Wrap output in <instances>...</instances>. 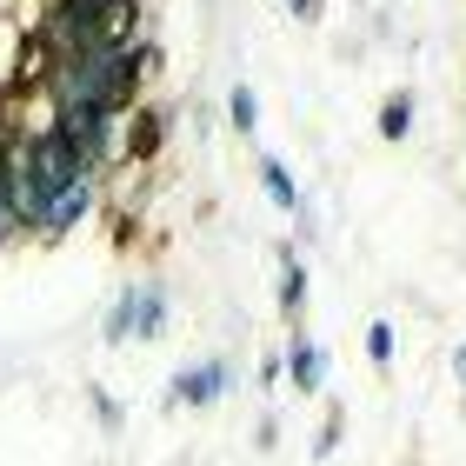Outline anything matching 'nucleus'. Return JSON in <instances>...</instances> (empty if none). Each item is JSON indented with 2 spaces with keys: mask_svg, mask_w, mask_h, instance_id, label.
I'll use <instances>...</instances> for the list:
<instances>
[{
  "mask_svg": "<svg viewBox=\"0 0 466 466\" xmlns=\"http://www.w3.org/2000/svg\"><path fill=\"white\" fill-rule=\"evenodd\" d=\"M233 360H200V367H180L167 380V407H214V400L233 393Z\"/></svg>",
  "mask_w": 466,
  "mask_h": 466,
  "instance_id": "1",
  "label": "nucleus"
},
{
  "mask_svg": "<svg viewBox=\"0 0 466 466\" xmlns=\"http://www.w3.org/2000/svg\"><path fill=\"white\" fill-rule=\"evenodd\" d=\"M87 47H147L140 0H100V7H94V27H87Z\"/></svg>",
  "mask_w": 466,
  "mask_h": 466,
  "instance_id": "2",
  "label": "nucleus"
},
{
  "mask_svg": "<svg viewBox=\"0 0 466 466\" xmlns=\"http://www.w3.org/2000/svg\"><path fill=\"white\" fill-rule=\"evenodd\" d=\"M160 147H167V107H140L134 100V107L120 114V154L127 160H154Z\"/></svg>",
  "mask_w": 466,
  "mask_h": 466,
  "instance_id": "3",
  "label": "nucleus"
},
{
  "mask_svg": "<svg viewBox=\"0 0 466 466\" xmlns=\"http://www.w3.org/2000/svg\"><path fill=\"white\" fill-rule=\"evenodd\" d=\"M94 200H100V174H74V180L54 194V207H47V227H40V233H47V240L74 233L80 220H87V207H94Z\"/></svg>",
  "mask_w": 466,
  "mask_h": 466,
  "instance_id": "4",
  "label": "nucleus"
},
{
  "mask_svg": "<svg viewBox=\"0 0 466 466\" xmlns=\"http://www.w3.org/2000/svg\"><path fill=\"white\" fill-rule=\"evenodd\" d=\"M280 373L293 380V393H320V387H327V353H320V340H307V327H293Z\"/></svg>",
  "mask_w": 466,
  "mask_h": 466,
  "instance_id": "5",
  "label": "nucleus"
},
{
  "mask_svg": "<svg viewBox=\"0 0 466 466\" xmlns=\"http://www.w3.org/2000/svg\"><path fill=\"white\" fill-rule=\"evenodd\" d=\"M300 313H307V260L293 247H280V320L300 327Z\"/></svg>",
  "mask_w": 466,
  "mask_h": 466,
  "instance_id": "6",
  "label": "nucleus"
},
{
  "mask_svg": "<svg viewBox=\"0 0 466 466\" xmlns=\"http://www.w3.org/2000/svg\"><path fill=\"white\" fill-rule=\"evenodd\" d=\"M260 187H267V194H273V207H280V214H300V227H307V194H300V180H293L287 174V167L280 160H260Z\"/></svg>",
  "mask_w": 466,
  "mask_h": 466,
  "instance_id": "7",
  "label": "nucleus"
},
{
  "mask_svg": "<svg viewBox=\"0 0 466 466\" xmlns=\"http://www.w3.org/2000/svg\"><path fill=\"white\" fill-rule=\"evenodd\" d=\"M127 293H134V340L167 333V293L160 287H127Z\"/></svg>",
  "mask_w": 466,
  "mask_h": 466,
  "instance_id": "8",
  "label": "nucleus"
},
{
  "mask_svg": "<svg viewBox=\"0 0 466 466\" xmlns=\"http://www.w3.org/2000/svg\"><path fill=\"white\" fill-rule=\"evenodd\" d=\"M413 134V94H387L380 100V140H407Z\"/></svg>",
  "mask_w": 466,
  "mask_h": 466,
  "instance_id": "9",
  "label": "nucleus"
},
{
  "mask_svg": "<svg viewBox=\"0 0 466 466\" xmlns=\"http://www.w3.org/2000/svg\"><path fill=\"white\" fill-rule=\"evenodd\" d=\"M227 120H233V134H260V100H253V87H233L227 94Z\"/></svg>",
  "mask_w": 466,
  "mask_h": 466,
  "instance_id": "10",
  "label": "nucleus"
},
{
  "mask_svg": "<svg viewBox=\"0 0 466 466\" xmlns=\"http://www.w3.org/2000/svg\"><path fill=\"white\" fill-rule=\"evenodd\" d=\"M100 333H107V347H127V340H134V293H120V300L107 307Z\"/></svg>",
  "mask_w": 466,
  "mask_h": 466,
  "instance_id": "11",
  "label": "nucleus"
},
{
  "mask_svg": "<svg viewBox=\"0 0 466 466\" xmlns=\"http://www.w3.org/2000/svg\"><path fill=\"white\" fill-rule=\"evenodd\" d=\"M393 353H400V340H393V327H387V320H373V327H367V360H373L380 373H387V367H393Z\"/></svg>",
  "mask_w": 466,
  "mask_h": 466,
  "instance_id": "12",
  "label": "nucleus"
},
{
  "mask_svg": "<svg viewBox=\"0 0 466 466\" xmlns=\"http://www.w3.org/2000/svg\"><path fill=\"white\" fill-rule=\"evenodd\" d=\"M87 400H94V420H100V427H107V433H120V427H127V413H120V400H114L107 387H87Z\"/></svg>",
  "mask_w": 466,
  "mask_h": 466,
  "instance_id": "13",
  "label": "nucleus"
},
{
  "mask_svg": "<svg viewBox=\"0 0 466 466\" xmlns=\"http://www.w3.org/2000/svg\"><path fill=\"white\" fill-rule=\"evenodd\" d=\"M340 433H347V413H340V407H333V413H327V427H320V440H313V453H320V460H327L333 447H340Z\"/></svg>",
  "mask_w": 466,
  "mask_h": 466,
  "instance_id": "14",
  "label": "nucleus"
},
{
  "mask_svg": "<svg viewBox=\"0 0 466 466\" xmlns=\"http://www.w3.org/2000/svg\"><path fill=\"white\" fill-rule=\"evenodd\" d=\"M20 233V220H14V200H7V180H0V247H7Z\"/></svg>",
  "mask_w": 466,
  "mask_h": 466,
  "instance_id": "15",
  "label": "nucleus"
},
{
  "mask_svg": "<svg viewBox=\"0 0 466 466\" xmlns=\"http://www.w3.org/2000/svg\"><path fill=\"white\" fill-rule=\"evenodd\" d=\"M287 7L300 14V20H320V14H327V0H287Z\"/></svg>",
  "mask_w": 466,
  "mask_h": 466,
  "instance_id": "16",
  "label": "nucleus"
},
{
  "mask_svg": "<svg viewBox=\"0 0 466 466\" xmlns=\"http://www.w3.org/2000/svg\"><path fill=\"white\" fill-rule=\"evenodd\" d=\"M453 373H460V387H466V347H460V353H453Z\"/></svg>",
  "mask_w": 466,
  "mask_h": 466,
  "instance_id": "17",
  "label": "nucleus"
},
{
  "mask_svg": "<svg viewBox=\"0 0 466 466\" xmlns=\"http://www.w3.org/2000/svg\"><path fill=\"white\" fill-rule=\"evenodd\" d=\"M74 7H87V14H94V7H100V0H74Z\"/></svg>",
  "mask_w": 466,
  "mask_h": 466,
  "instance_id": "18",
  "label": "nucleus"
}]
</instances>
